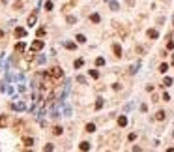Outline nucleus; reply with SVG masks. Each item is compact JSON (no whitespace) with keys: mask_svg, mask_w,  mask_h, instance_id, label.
I'll return each mask as SVG.
<instances>
[{"mask_svg":"<svg viewBox=\"0 0 174 152\" xmlns=\"http://www.w3.org/2000/svg\"><path fill=\"white\" fill-rule=\"evenodd\" d=\"M49 75L52 77V79H60V77L64 75V72H62V68H51V72H49Z\"/></svg>","mask_w":174,"mask_h":152,"instance_id":"nucleus-1","label":"nucleus"},{"mask_svg":"<svg viewBox=\"0 0 174 152\" xmlns=\"http://www.w3.org/2000/svg\"><path fill=\"white\" fill-rule=\"evenodd\" d=\"M30 49H32V51H39V49H43V41H41V39H36V41H32Z\"/></svg>","mask_w":174,"mask_h":152,"instance_id":"nucleus-2","label":"nucleus"},{"mask_svg":"<svg viewBox=\"0 0 174 152\" xmlns=\"http://www.w3.org/2000/svg\"><path fill=\"white\" fill-rule=\"evenodd\" d=\"M36 19H38V11H32V13L28 15V25L32 26V25L36 23Z\"/></svg>","mask_w":174,"mask_h":152,"instance_id":"nucleus-3","label":"nucleus"},{"mask_svg":"<svg viewBox=\"0 0 174 152\" xmlns=\"http://www.w3.org/2000/svg\"><path fill=\"white\" fill-rule=\"evenodd\" d=\"M13 34H15V38H25V36H26V30L25 28H15V32H13Z\"/></svg>","mask_w":174,"mask_h":152,"instance_id":"nucleus-4","label":"nucleus"},{"mask_svg":"<svg viewBox=\"0 0 174 152\" xmlns=\"http://www.w3.org/2000/svg\"><path fill=\"white\" fill-rule=\"evenodd\" d=\"M26 49V45H25V43H17V45H15V53H23V51H25Z\"/></svg>","mask_w":174,"mask_h":152,"instance_id":"nucleus-5","label":"nucleus"},{"mask_svg":"<svg viewBox=\"0 0 174 152\" xmlns=\"http://www.w3.org/2000/svg\"><path fill=\"white\" fill-rule=\"evenodd\" d=\"M79 148H81V150H90V143H88V141H82V143L81 145H79Z\"/></svg>","mask_w":174,"mask_h":152,"instance_id":"nucleus-6","label":"nucleus"},{"mask_svg":"<svg viewBox=\"0 0 174 152\" xmlns=\"http://www.w3.org/2000/svg\"><path fill=\"white\" fill-rule=\"evenodd\" d=\"M112 51H114V55H116V56H122V47H120L118 43H116V45L112 47Z\"/></svg>","mask_w":174,"mask_h":152,"instance_id":"nucleus-7","label":"nucleus"},{"mask_svg":"<svg viewBox=\"0 0 174 152\" xmlns=\"http://www.w3.org/2000/svg\"><path fill=\"white\" fill-rule=\"evenodd\" d=\"M157 36H159V34H157V30H153V28H150L148 30V38H152V39H155Z\"/></svg>","mask_w":174,"mask_h":152,"instance_id":"nucleus-8","label":"nucleus"},{"mask_svg":"<svg viewBox=\"0 0 174 152\" xmlns=\"http://www.w3.org/2000/svg\"><path fill=\"white\" fill-rule=\"evenodd\" d=\"M23 143H25L26 147H32V145H34V139H32V137H25V139H23Z\"/></svg>","mask_w":174,"mask_h":152,"instance_id":"nucleus-9","label":"nucleus"},{"mask_svg":"<svg viewBox=\"0 0 174 152\" xmlns=\"http://www.w3.org/2000/svg\"><path fill=\"white\" fill-rule=\"evenodd\" d=\"M125 124H127V118H125V116H118V126H125Z\"/></svg>","mask_w":174,"mask_h":152,"instance_id":"nucleus-10","label":"nucleus"},{"mask_svg":"<svg viewBox=\"0 0 174 152\" xmlns=\"http://www.w3.org/2000/svg\"><path fill=\"white\" fill-rule=\"evenodd\" d=\"M6 124H8V116H4V114H2V116H0V128H4Z\"/></svg>","mask_w":174,"mask_h":152,"instance_id":"nucleus-11","label":"nucleus"},{"mask_svg":"<svg viewBox=\"0 0 174 152\" xmlns=\"http://www.w3.org/2000/svg\"><path fill=\"white\" fill-rule=\"evenodd\" d=\"M155 118H157V120H165V111H157Z\"/></svg>","mask_w":174,"mask_h":152,"instance_id":"nucleus-12","label":"nucleus"},{"mask_svg":"<svg viewBox=\"0 0 174 152\" xmlns=\"http://www.w3.org/2000/svg\"><path fill=\"white\" fill-rule=\"evenodd\" d=\"M90 21L92 23H99V15L98 13H92V15H90Z\"/></svg>","mask_w":174,"mask_h":152,"instance_id":"nucleus-13","label":"nucleus"},{"mask_svg":"<svg viewBox=\"0 0 174 152\" xmlns=\"http://www.w3.org/2000/svg\"><path fill=\"white\" fill-rule=\"evenodd\" d=\"M86 131H88V133L96 131V124H86Z\"/></svg>","mask_w":174,"mask_h":152,"instance_id":"nucleus-14","label":"nucleus"},{"mask_svg":"<svg viewBox=\"0 0 174 152\" xmlns=\"http://www.w3.org/2000/svg\"><path fill=\"white\" fill-rule=\"evenodd\" d=\"M103 64H105V58L103 56H98L96 58V66H103Z\"/></svg>","mask_w":174,"mask_h":152,"instance_id":"nucleus-15","label":"nucleus"},{"mask_svg":"<svg viewBox=\"0 0 174 152\" xmlns=\"http://www.w3.org/2000/svg\"><path fill=\"white\" fill-rule=\"evenodd\" d=\"M170 84H172V79L170 77H165L163 79V86H170Z\"/></svg>","mask_w":174,"mask_h":152,"instance_id":"nucleus-16","label":"nucleus"},{"mask_svg":"<svg viewBox=\"0 0 174 152\" xmlns=\"http://www.w3.org/2000/svg\"><path fill=\"white\" fill-rule=\"evenodd\" d=\"M52 133H54V135H62V128H60V126H54V128H52Z\"/></svg>","mask_w":174,"mask_h":152,"instance_id":"nucleus-17","label":"nucleus"},{"mask_svg":"<svg viewBox=\"0 0 174 152\" xmlns=\"http://www.w3.org/2000/svg\"><path fill=\"white\" fill-rule=\"evenodd\" d=\"M45 34H47V30H45V28H38V38H43Z\"/></svg>","mask_w":174,"mask_h":152,"instance_id":"nucleus-18","label":"nucleus"},{"mask_svg":"<svg viewBox=\"0 0 174 152\" xmlns=\"http://www.w3.org/2000/svg\"><path fill=\"white\" fill-rule=\"evenodd\" d=\"M64 45H66V47H68V49H69V51H73V49H75V43H73V41H66V43H64Z\"/></svg>","mask_w":174,"mask_h":152,"instance_id":"nucleus-19","label":"nucleus"},{"mask_svg":"<svg viewBox=\"0 0 174 152\" xmlns=\"http://www.w3.org/2000/svg\"><path fill=\"white\" fill-rule=\"evenodd\" d=\"M90 77H94V79H98V77H99L98 70H90Z\"/></svg>","mask_w":174,"mask_h":152,"instance_id":"nucleus-20","label":"nucleus"},{"mask_svg":"<svg viewBox=\"0 0 174 152\" xmlns=\"http://www.w3.org/2000/svg\"><path fill=\"white\" fill-rule=\"evenodd\" d=\"M167 70H169V64H161V66H159V72L161 73H165Z\"/></svg>","mask_w":174,"mask_h":152,"instance_id":"nucleus-21","label":"nucleus"},{"mask_svg":"<svg viewBox=\"0 0 174 152\" xmlns=\"http://www.w3.org/2000/svg\"><path fill=\"white\" fill-rule=\"evenodd\" d=\"M75 39H77V41H79V43H84V41H86V38H84V36H82V34H79V36H77Z\"/></svg>","mask_w":174,"mask_h":152,"instance_id":"nucleus-22","label":"nucleus"},{"mask_svg":"<svg viewBox=\"0 0 174 152\" xmlns=\"http://www.w3.org/2000/svg\"><path fill=\"white\" fill-rule=\"evenodd\" d=\"M82 64H84V62H82V58H77V60H75V68H81Z\"/></svg>","mask_w":174,"mask_h":152,"instance_id":"nucleus-23","label":"nucleus"},{"mask_svg":"<svg viewBox=\"0 0 174 152\" xmlns=\"http://www.w3.org/2000/svg\"><path fill=\"white\" fill-rule=\"evenodd\" d=\"M21 6H23V2H21V0H17V2L13 4V8H15V9H21Z\"/></svg>","mask_w":174,"mask_h":152,"instance_id":"nucleus-24","label":"nucleus"},{"mask_svg":"<svg viewBox=\"0 0 174 152\" xmlns=\"http://www.w3.org/2000/svg\"><path fill=\"white\" fill-rule=\"evenodd\" d=\"M13 109H17V111H21V109H25V105H23V103H17V105H15V103H13Z\"/></svg>","mask_w":174,"mask_h":152,"instance_id":"nucleus-25","label":"nucleus"},{"mask_svg":"<svg viewBox=\"0 0 174 152\" xmlns=\"http://www.w3.org/2000/svg\"><path fill=\"white\" fill-rule=\"evenodd\" d=\"M45 9H47V11H51V9H52V2H45Z\"/></svg>","mask_w":174,"mask_h":152,"instance_id":"nucleus-26","label":"nucleus"},{"mask_svg":"<svg viewBox=\"0 0 174 152\" xmlns=\"http://www.w3.org/2000/svg\"><path fill=\"white\" fill-rule=\"evenodd\" d=\"M101 107H103V100H98L96 101V109H101Z\"/></svg>","mask_w":174,"mask_h":152,"instance_id":"nucleus-27","label":"nucleus"},{"mask_svg":"<svg viewBox=\"0 0 174 152\" xmlns=\"http://www.w3.org/2000/svg\"><path fill=\"white\" fill-rule=\"evenodd\" d=\"M68 23H69V25H73V23H75V17L69 15V17H68Z\"/></svg>","mask_w":174,"mask_h":152,"instance_id":"nucleus-28","label":"nucleus"},{"mask_svg":"<svg viewBox=\"0 0 174 152\" xmlns=\"http://www.w3.org/2000/svg\"><path fill=\"white\" fill-rule=\"evenodd\" d=\"M127 139H129V141H135V139H137V133H129Z\"/></svg>","mask_w":174,"mask_h":152,"instance_id":"nucleus-29","label":"nucleus"},{"mask_svg":"<svg viewBox=\"0 0 174 152\" xmlns=\"http://www.w3.org/2000/svg\"><path fill=\"white\" fill-rule=\"evenodd\" d=\"M167 49H169V51L174 49V41H169V43H167Z\"/></svg>","mask_w":174,"mask_h":152,"instance_id":"nucleus-30","label":"nucleus"},{"mask_svg":"<svg viewBox=\"0 0 174 152\" xmlns=\"http://www.w3.org/2000/svg\"><path fill=\"white\" fill-rule=\"evenodd\" d=\"M110 9H118V4L116 2H110Z\"/></svg>","mask_w":174,"mask_h":152,"instance_id":"nucleus-31","label":"nucleus"},{"mask_svg":"<svg viewBox=\"0 0 174 152\" xmlns=\"http://www.w3.org/2000/svg\"><path fill=\"white\" fill-rule=\"evenodd\" d=\"M43 150H52V145H51V143L45 145V147H43Z\"/></svg>","mask_w":174,"mask_h":152,"instance_id":"nucleus-32","label":"nucleus"},{"mask_svg":"<svg viewBox=\"0 0 174 152\" xmlns=\"http://www.w3.org/2000/svg\"><path fill=\"white\" fill-rule=\"evenodd\" d=\"M0 38H4V32H2V30H0Z\"/></svg>","mask_w":174,"mask_h":152,"instance_id":"nucleus-33","label":"nucleus"},{"mask_svg":"<svg viewBox=\"0 0 174 152\" xmlns=\"http://www.w3.org/2000/svg\"><path fill=\"white\" fill-rule=\"evenodd\" d=\"M172 23H174V17H172Z\"/></svg>","mask_w":174,"mask_h":152,"instance_id":"nucleus-34","label":"nucleus"},{"mask_svg":"<svg viewBox=\"0 0 174 152\" xmlns=\"http://www.w3.org/2000/svg\"><path fill=\"white\" fill-rule=\"evenodd\" d=\"M172 64H174V60H172Z\"/></svg>","mask_w":174,"mask_h":152,"instance_id":"nucleus-35","label":"nucleus"},{"mask_svg":"<svg viewBox=\"0 0 174 152\" xmlns=\"http://www.w3.org/2000/svg\"><path fill=\"white\" fill-rule=\"evenodd\" d=\"M107 2H109V0H107Z\"/></svg>","mask_w":174,"mask_h":152,"instance_id":"nucleus-36","label":"nucleus"}]
</instances>
